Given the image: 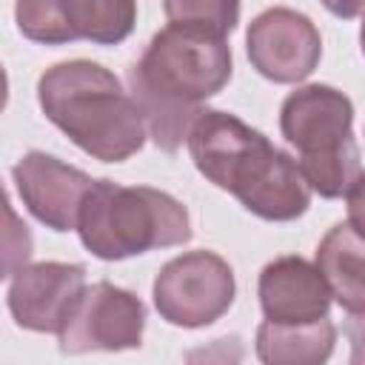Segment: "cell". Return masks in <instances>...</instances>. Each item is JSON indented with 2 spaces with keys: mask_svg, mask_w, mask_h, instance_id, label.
Wrapping results in <instances>:
<instances>
[{
  "mask_svg": "<svg viewBox=\"0 0 365 365\" xmlns=\"http://www.w3.org/2000/svg\"><path fill=\"white\" fill-rule=\"evenodd\" d=\"M231 74L234 57L225 37L180 23L160 29L128 68V91L154 145L174 154L188 140L205 100L220 94Z\"/></svg>",
  "mask_w": 365,
  "mask_h": 365,
  "instance_id": "1",
  "label": "cell"
},
{
  "mask_svg": "<svg viewBox=\"0 0 365 365\" xmlns=\"http://www.w3.org/2000/svg\"><path fill=\"white\" fill-rule=\"evenodd\" d=\"M194 168L265 222H291L311 205L299 163L231 111L202 108L188 131Z\"/></svg>",
  "mask_w": 365,
  "mask_h": 365,
  "instance_id": "2",
  "label": "cell"
},
{
  "mask_svg": "<svg viewBox=\"0 0 365 365\" xmlns=\"http://www.w3.org/2000/svg\"><path fill=\"white\" fill-rule=\"evenodd\" d=\"M37 103L51 125L100 163H125L145 145L148 125L137 100L103 63H54L37 80Z\"/></svg>",
  "mask_w": 365,
  "mask_h": 365,
  "instance_id": "3",
  "label": "cell"
},
{
  "mask_svg": "<svg viewBox=\"0 0 365 365\" xmlns=\"http://www.w3.org/2000/svg\"><path fill=\"white\" fill-rule=\"evenodd\" d=\"M191 234L188 208L177 197L151 185H120L114 180H94L77 220L83 248L103 262L185 245Z\"/></svg>",
  "mask_w": 365,
  "mask_h": 365,
  "instance_id": "4",
  "label": "cell"
},
{
  "mask_svg": "<svg viewBox=\"0 0 365 365\" xmlns=\"http://www.w3.org/2000/svg\"><path fill=\"white\" fill-rule=\"evenodd\" d=\"M234 297V268L208 248L185 251L168 259L151 282V299L160 319L188 331L214 325L222 314H228Z\"/></svg>",
  "mask_w": 365,
  "mask_h": 365,
  "instance_id": "5",
  "label": "cell"
},
{
  "mask_svg": "<svg viewBox=\"0 0 365 365\" xmlns=\"http://www.w3.org/2000/svg\"><path fill=\"white\" fill-rule=\"evenodd\" d=\"M143 334L145 302L134 291L100 279L74 297L57 331V348L68 356L91 351H134L143 345Z\"/></svg>",
  "mask_w": 365,
  "mask_h": 365,
  "instance_id": "6",
  "label": "cell"
},
{
  "mask_svg": "<svg viewBox=\"0 0 365 365\" xmlns=\"http://www.w3.org/2000/svg\"><path fill=\"white\" fill-rule=\"evenodd\" d=\"M14 23L40 46H117L137 26V0H14Z\"/></svg>",
  "mask_w": 365,
  "mask_h": 365,
  "instance_id": "7",
  "label": "cell"
},
{
  "mask_svg": "<svg viewBox=\"0 0 365 365\" xmlns=\"http://www.w3.org/2000/svg\"><path fill=\"white\" fill-rule=\"evenodd\" d=\"M245 54L259 77L279 86L302 83L322 60V34L308 14L271 6L248 23Z\"/></svg>",
  "mask_w": 365,
  "mask_h": 365,
  "instance_id": "8",
  "label": "cell"
},
{
  "mask_svg": "<svg viewBox=\"0 0 365 365\" xmlns=\"http://www.w3.org/2000/svg\"><path fill=\"white\" fill-rule=\"evenodd\" d=\"M11 182L26 211L57 234L77 231L83 200L94 185L86 171L46 151H26L11 165Z\"/></svg>",
  "mask_w": 365,
  "mask_h": 365,
  "instance_id": "9",
  "label": "cell"
},
{
  "mask_svg": "<svg viewBox=\"0 0 365 365\" xmlns=\"http://www.w3.org/2000/svg\"><path fill=\"white\" fill-rule=\"evenodd\" d=\"M279 131L299 157L345 148L354 140V103L345 91L308 83L294 88L279 106Z\"/></svg>",
  "mask_w": 365,
  "mask_h": 365,
  "instance_id": "10",
  "label": "cell"
},
{
  "mask_svg": "<svg viewBox=\"0 0 365 365\" xmlns=\"http://www.w3.org/2000/svg\"><path fill=\"white\" fill-rule=\"evenodd\" d=\"M86 288L80 262H26L9 277L6 305L17 328L34 334H57L74 297Z\"/></svg>",
  "mask_w": 365,
  "mask_h": 365,
  "instance_id": "11",
  "label": "cell"
},
{
  "mask_svg": "<svg viewBox=\"0 0 365 365\" xmlns=\"http://www.w3.org/2000/svg\"><path fill=\"white\" fill-rule=\"evenodd\" d=\"M257 297L262 317L279 325L317 322L328 317L334 302L317 262H308L299 254H285L265 262L257 279Z\"/></svg>",
  "mask_w": 365,
  "mask_h": 365,
  "instance_id": "12",
  "label": "cell"
},
{
  "mask_svg": "<svg viewBox=\"0 0 365 365\" xmlns=\"http://www.w3.org/2000/svg\"><path fill=\"white\" fill-rule=\"evenodd\" d=\"M314 262L334 302L348 314H365V237L351 222H334L325 231Z\"/></svg>",
  "mask_w": 365,
  "mask_h": 365,
  "instance_id": "13",
  "label": "cell"
},
{
  "mask_svg": "<svg viewBox=\"0 0 365 365\" xmlns=\"http://www.w3.org/2000/svg\"><path fill=\"white\" fill-rule=\"evenodd\" d=\"M336 345V325L331 317L305 325H279L262 319L254 334L257 359L265 365H322Z\"/></svg>",
  "mask_w": 365,
  "mask_h": 365,
  "instance_id": "14",
  "label": "cell"
},
{
  "mask_svg": "<svg viewBox=\"0 0 365 365\" xmlns=\"http://www.w3.org/2000/svg\"><path fill=\"white\" fill-rule=\"evenodd\" d=\"M240 0H163L168 23L194 26L228 37L240 23Z\"/></svg>",
  "mask_w": 365,
  "mask_h": 365,
  "instance_id": "15",
  "label": "cell"
},
{
  "mask_svg": "<svg viewBox=\"0 0 365 365\" xmlns=\"http://www.w3.org/2000/svg\"><path fill=\"white\" fill-rule=\"evenodd\" d=\"M6 259H3V277L9 279L17 268H23L31 257V234H29V225L17 220L11 202L6 200Z\"/></svg>",
  "mask_w": 365,
  "mask_h": 365,
  "instance_id": "16",
  "label": "cell"
},
{
  "mask_svg": "<svg viewBox=\"0 0 365 365\" xmlns=\"http://www.w3.org/2000/svg\"><path fill=\"white\" fill-rule=\"evenodd\" d=\"M345 339L351 345V365H365V314H351L342 325Z\"/></svg>",
  "mask_w": 365,
  "mask_h": 365,
  "instance_id": "17",
  "label": "cell"
},
{
  "mask_svg": "<svg viewBox=\"0 0 365 365\" xmlns=\"http://www.w3.org/2000/svg\"><path fill=\"white\" fill-rule=\"evenodd\" d=\"M348 222L365 237V171L356 180V185L348 191Z\"/></svg>",
  "mask_w": 365,
  "mask_h": 365,
  "instance_id": "18",
  "label": "cell"
},
{
  "mask_svg": "<svg viewBox=\"0 0 365 365\" xmlns=\"http://www.w3.org/2000/svg\"><path fill=\"white\" fill-rule=\"evenodd\" d=\"M319 3L339 20H354L365 14V0H319Z\"/></svg>",
  "mask_w": 365,
  "mask_h": 365,
  "instance_id": "19",
  "label": "cell"
},
{
  "mask_svg": "<svg viewBox=\"0 0 365 365\" xmlns=\"http://www.w3.org/2000/svg\"><path fill=\"white\" fill-rule=\"evenodd\" d=\"M359 48L365 54V17H362V26H359Z\"/></svg>",
  "mask_w": 365,
  "mask_h": 365,
  "instance_id": "20",
  "label": "cell"
}]
</instances>
